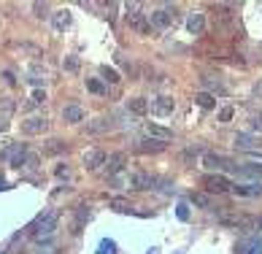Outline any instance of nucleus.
<instances>
[{
  "label": "nucleus",
  "mask_w": 262,
  "mask_h": 254,
  "mask_svg": "<svg viewBox=\"0 0 262 254\" xmlns=\"http://www.w3.org/2000/svg\"><path fill=\"white\" fill-rule=\"evenodd\" d=\"M8 130V116H0V133Z\"/></svg>",
  "instance_id": "c9c22d12"
},
{
  "label": "nucleus",
  "mask_w": 262,
  "mask_h": 254,
  "mask_svg": "<svg viewBox=\"0 0 262 254\" xmlns=\"http://www.w3.org/2000/svg\"><path fill=\"white\" fill-rule=\"evenodd\" d=\"M25 157H27V146L25 143H11L6 152H0V160H6L8 165H14V168H19Z\"/></svg>",
  "instance_id": "0eeeda50"
},
{
  "label": "nucleus",
  "mask_w": 262,
  "mask_h": 254,
  "mask_svg": "<svg viewBox=\"0 0 262 254\" xmlns=\"http://www.w3.org/2000/svg\"><path fill=\"white\" fill-rule=\"evenodd\" d=\"M62 68H65L68 73H79L81 62H79V57H65V60H62Z\"/></svg>",
  "instance_id": "bb28decb"
},
{
  "label": "nucleus",
  "mask_w": 262,
  "mask_h": 254,
  "mask_svg": "<svg viewBox=\"0 0 262 254\" xmlns=\"http://www.w3.org/2000/svg\"><path fill=\"white\" fill-rule=\"evenodd\" d=\"M119 62H122V68H124V71H127V73L133 76V79H135V65H133V62H127V60H122V57H119Z\"/></svg>",
  "instance_id": "72a5a7b5"
},
{
  "label": "nucleus",
  "mask_w": 262,
  "mask_h": 254,
  "mask_svg": "<svg viewBox=\"0 0 262 254\" xmlns=\"http://www.w3.org/2000/svg\"><path fill=\"white\" fill-rule=\"evenodd\" d=\"M124 162H127V154H124V152H116V154H108V157H105V168H108L111 176H116V173L124 168Z\"/></svg>",
  "instance_id": "f3484780"
},
{
  "label": "nucleus",
  "mask_w": 262,
  "mask_h": 254,
  "mask_svg": "<svg viewBox=\"0 0 262 254\" xmlns=\"http://www.w3.org/2000/svg\"><path fill=\"white\" fill-rule=\"evenodd\" d=\"M219 119H222V122H230V119H232V109H230V105L219 111Z\"/></svg>",
  "instance_id": "473e14b6"
},
{
  "label": "nucleus",
  "mask_w": 262,
  "mask_h": 254,
  "mask_svg": "<svg viewBox=\"0 0 262 254\" xmlns=\"http://www.w3.org/2000/svg\"><path fill=\"white\" fill-rule=\"evenodd\" d=\"M213 30L216 33H232V16L227 14V8H216V16H213Z\"/></svg>",
  "instance_id": "f8f14e48"
},
{
  "label": "nucleus",
  "mask_w": 262,
  "mask_h": 254,
  "mask_svg": "<svg viewBox=\"0 0 262 254\" xmlns=\"http://www.w3.org/2000/svg\"><path fill=\"white\" fill-rule=\"evenodd\" d=\"M176 19H179L176 6H165L149 14V25H151V30H168L170 25H176Z\"/></svg>",
  "instance_id": "f257e3e1"
},
{
  "label": "nucleus",
  "mask_w": 262,
  "mask_h": 254,
  "mask_svg": "<svg viewBox=\"0 0 262 254\" xmlns=\"http://www.w3.org/2000/svg\"><path fill=\"white\" fill-rule=\"evenodd\" d=\"M54 251H57L54 241H49V243H38V251L35 254H54Z\"/></svg>",
  "instance_id": "2f4dec72"
},
{
  "label": "nucleus",
  "mask_w": 262,
  "mask_h": 254,
  "mask_svg": "<svg viewBox=\"0 0 262 254\" xmlns=\"http://www.w3.org/2000/svg\"><path fill=\"white\" fill-rule=\"evenodd\" d=\"M187 30H189L192 35H203V33H206V14H200V11L189 14V19H187Z\"/></svg>",
  "instance_id": "2eb2a0df"
},
{
  "label": "nucleus",
  "mask_w": 262,
  "mask_h": 254,
  "mask_svg": "<svg viewBox=\"0 0 262 254\" xmlns=\"http://www.w3.org/2000/svg\"><path fill=\"white\" fill-rule=\"evenodd\" d=\"M33 8H35V11H38V16H43V14H46V3H43V6H41V3H35Z\"/></svg>",
  "instance_id": "e433bc0d"
},
{
  "label": "nucleus",
  "mask_w": 262,
  "mask_h": 254,
  "mask_svg": "<svg viewBox=\"0 0 262 254\" xmlns=\"http://www.w3.org/2000/svg\"><path fill=\"white\" fill-rule=\"evenodd\" d=\"M127 109H130L133 114H146V111H149V103L143 100V97H130V100H127Z\"/></svg>",
  "instance_id": "5701e85b"
},
{
  "label": "nucleus",
  "mask_w": 262,
  "mask_h": 254,
  "mask_svg": "<svg viewBox=\"0 0 262 254\" xmlns=\"http://www.w3.org/2000/svg\"><path fill=\"white\" fill-rule=\"evenodd\" d=\"M203 187H206L211 195H225V192H230L232 189V184H230V179L227 176H222V173H216V176H206L203 179Z\"/></svg>",
  "instance_id": "423d86ee"
},
{
  "label": "nucleus",
  "mask_w": 262,
  "mask_h": 254,
  "mask_svg": "<svg viewBox=\"0 0 262 254\" xmlns=\"http://www.w3.org/2000/svg\"><path fill=\"white\" fill-rule=\"evenodd\" d=\"M219 222L225 224V227H235V230H246V227H249V217H244V214L222 211V214H219Z\"/></svg>",
  "instance_id": "9d476101"
},
{
  "label": "nucleus",
  "mask_w": 262,
  "mask_h": 254,
  "mask_svg": "<svg viewBox=\"0 0 262 254\" xmlns=\"http://www.w3.org/2000/svg\"><path fill=\"white\" fill-rule=\"evenodd\" d=\"M127 22H130L133 30H138L141 35H149V33H151L149 14L141 11V3H130V6H127Z\"/></svg>",
  "instance_id": "7ed1b4c3"
},
{
  "label": "nucleus",
  "mask_w": 262,
  "mask_h": 254,
  "mask_svg": "<svg viewBox=\"0 0 262 254\" xmlns=\"http://www.w3.org/2000/svg\"><path fill=\"white\" fill-rule=\"evenodd\" d=\"M62 122H68V124L84 122V109H81V105H76V103L65 105V109H62Z\"/></svg>",
  "instance_id": "dca6fc26"
},
{
  "label": "nucleus",
  "mask_w": 262,
  "mask_h": 254,
  "mask_svg": "<svg viewBox=\"0 0 262 254\" xmlns=\"http://www.w3.org/2000/svg\"><path fill=\"white\" fill-rule=\"evenodd\" d=\"M108 130H114V119H111V116H98V119L86 122V133H90V135H100V133H108Z\"/></svg>",
  "instance_id": "ddd939ff"
},
{
  "label": "nucleus",
  "mask_w": 262,
  "mask_h": 254,
  "mask_svg": "<svg viewBox=\"0 0 262 254\" xmlns=\"http://www.w3.org/2000/svg\"><path fill=\"white\" fill-rule=\"evenodd\" d=\"M200 81H203V87H208V90H211V95H216V92L225 95V84H222L216 76H203Z\"/></svg>",
  "instance_id": "6ab92c4d"
},
{
  "label": "nucleus",
  "mask_w": 262,
  "mask_h": 254,
  "mask_svg": "<svg viewBox=\"0 0 262 254\" xmlns=\"http://www.w3.org/2000/svg\"><path fill=\"white\" fill-rule=\"evenodd\" d=\"M232 192H238V195H262V184H232Z\"/></svg>",
  "instance_id": "412c9836"
},
{
  "label": "nucleus",
  "mask_w": 262,
  "mask_h": 254,
  "mask_svg": "<svg viewBox=\"0 0 262 254\" xmlns=\"http://www.w3.org/2000/svg\"><path fill=\"white\" fill-rule=\"evenodd\" d=\"M195 100H198V105H203V109H211V105H213V95L211 92H198Z\"/></svg>",
  "instance_id": "cd10ccee"
},
{
  "label": "nucleus",
  "mask_w": 262,
  "mask_h": 254,
  "mask_svg": "<svg viewBox=\"0 0 262 254\" xmlns=\"http://www.w3.org/2000/svg\"><path fill=\"white\" fill-rule=\"evenodd\" d=\"M54 227H57V214L54 211H49L46 217H41L33 227H30V236L38 241V243H43V238L49 241L52 238V232H54Z\"/></svg>",
  "instance_id": "f03ea898"
},
{
  "label": "nucleus",
  "mask_w": 262,
  "mask_h": 254,
  "mask_svg": "<svg viewBox=\"0 0 262 254\" xmlns=\"http://www.w3.org/2000/svg\"><path fill=\"white\" fill-rule=\"evenodd\" d=\"M146 135L154 138V141H165V143L173 138V133L168 130V127H160V124H146Z\"/></svg>",
  "instance_id": "a211bd4d"
},
{
  "label": "nucleus",
  "mask_w": 262,
  "mask_h": 254,
  "mask_svg": "<svg viewBox=\"0 0 262 254\" xmlns=\"http://www.w3.org/2000/svg\"><path fill=\"white\" fill-rule=\"evenodd\" d=\"M65 149H68V146H65L60 138H49V141H46V146H43L46 154H60V152H65Z\"/></svg>",
  "instance_id": "b1692460"
},
{
  "label": "nucleus",
  "mask_w": 262,
  "mask_h": 254,
  "mask_svg": "<svg viewBox=\"0 0 262 254\" xmlns=\"http://www.w3.org/2000/svg\"><path fill=\"white\" fill-rule=\"evenodd\" d=\"M165 146H168L165 141H154V138H141L138 143L133 146V149L138 152V154H160V152H165Z\"/></svg>",
  "instance_id": "9b49d317"
},
{
  "label": "nucleus",
  "mask_w": 262,
  "mask_h": 254,
  "mask_svg": "<svg viewBox=\"0 0 262 254\" xmlns=\"http://www.w3.org/2000/svg\"><path fill=\"white\" fill-rule=\"evenodd\" d=\"M189 200L195 203V206H200V208H211V198H208V195H203V192H192Z\"/></svg>",
  "instance_id": "a878e982"
},
{
  "label": "nucleus",
  "mask_w": 262,
  "mask_h": 254,
  "mask_svg": "<svg viewBox=\"0 0 262 254\" xmlns=\"http://www.w3.org/2000/svg\"><path fill=\"white\" fill-rule=\"evenodd\" d=\"M0 187H3V179H0Z\"/></svg>",
  "instance_id": "58836bf2"
},
{
  "label": "nucleus",
  "mask_w": 262,
  "mask_h": 254,
  "mask_svg": "<svg viewBox=\"0 0 262 254\" xmlns=\"http://www.w3.org/2000/svg\"><path fill=\"white\" fill-rule=\"evenodd\" d=\"M179 217H181V219H187V217H189V214H187V206H184V203L179 206Z\"/></svg>",
  "instance_id": "4c0bfd02"
},
{
  "label": "nucleus",
  "mask_w": 262,
  "mask_h": 254,
  "mask_svg": "<svg viewBox=\"0 0 262 254\" xmlns=\"http://www.w3.org/2000/svg\"><path fill=\"white\" fill-rule=\"evenodd\" d=\"M81 162L86 165V171H98L100 165H105V152L103 149H86L81 154Z\"/></svg>",
  "instance_id": "1a4fd4ad"
},
{
  "label": "nucleus",
  "mask_w": 262,
  "mask_h": 254,
  "mask_svg": "<svg viewBox=\"0 0 262 254\" xmlns=\"http://www.w3.org/2000/svg\"><path fill=\"white\" fill-rule=\"evenodd\" d=\"M149 111H151L154 116H160V119H165V116H173V111H176V100H173L170 95L151 97V103H149Z\"/></svg>",
  "instance_id": "39448f33"
},
{
  "label": "nucleus",
  "mask_w": 262,
  "mask_h": 254,
  "mask_svg": "<svg viewBox=\"0 0 262 254\" xmlns=\"http://www.w3.org/2000/svg\"><path fill=\"white\" fill-rule=\"evenodd\" d=\"M124 187H127V189H138V192H143V189H154V187H157V179H154L151 173L133 171L127 179H124Z\"/></svg>",
  "instance_id": "20e7f679"
},
{
  "label": "nucleus",
  "mask_w": 262,
  "mask_h": 254,
  "mask_svg": "<svg viewBox=\"0 0 262 254\" xmlns=\"http://www.w3.org/2000/svg\"><path fill=\"white\" fill-rule=\"evenodd\" d=\"M46 130H49V119H46V116H30V119L22 122L25 135H43Z\"/></svg>",
  "instance_id": "6e6552de"
},
{
  "label": "nucleus",
  "mask_w": 262,
  "mask_h": 254,
  "mask_svg": "<svg viewBox=\"0 0 262 254\" xmlns=\"http://www.w3.org/2000/svg\"><path fill=\"white\" fill-rule=\"evenodd\" d=\"M86 90L95 92V95H103L105 87H103V81H98V79H86Z\"/></svg>",
  "instance_id": "c756f323"
},
{
  "label": "nucleus",
  "mask_w": 262,
  "mask_h": 254,
  "mask_svg": "<svg viewBox=\"0 0 262 254\" xmlns=\"http://www.w3.org/2000/svg\"><path fill=\"white\" fill-rule=\"evenodd\" d=\"M100 76H103V81H108V84H119L122 79H119V73L114 71V68H108V65H103L100 68Z\"/></svg>",
  "instance_id": "393cba45"
},
{
  "label": "nucleus",
  "mask_w": 262,
  "mask_h": 254,
  "mask_svg": "<svg viewBox=\"0 0 262 254\" xmlns=\"http://www.w3.org/2000/svg\"><path fill=\"white\" fill-rule=\"evenodd\" d=\"M251 127H254V130H259V133H262V114L251 116Z\"/></svg>",
  "instance_id": "f704fd0d"
},
{
  "label": "nucleus",
  "mask_w": 262,
  "mask_h": 254,
  "mask_svg": "<svg viewBox=\"0 0 262 254\" xmlns=\"http://www.w3.org/2000/svg\"><path fill=\"white\" fill-rule=\"evenodd\" d=\"M235 146L238 149H257V138H251V135H246V133H238L235 135Z\"/></svg>",
  "instance_id": "4be33fe9"
},
{
  "label": "nucleus",
  "mask_w": 262,
  "mask_h": 254,
  "mask_svg": "<svg viewBox=\"0 0 262 254\" xmlns=\"http://www.w3.org/2000/svg\"><path fill=\"white\" fill-rule=\"evenodd\" d=\"M16 109V103L11 100V97H3V100H0V116H8Z\"/></svg>",
  "instance_id": "c85d7f7f"
},
{
  "label": "nucleus",
  "mask_w": 262,
  "mask_h": 254,
  "mask_svg": "<svg viewBox=\"0 0 262 254\" xmlns=\"http://www.w3.org/2000/svg\"><path fill=\"white\" fill-rule=\"evenodd\" d=\"M111 208H114V211H130V203L122 200V198H114V200H111Z\"/></svg>",
  "instance_id": "7c9ffc66"
},
{
  "label": "nucleus",
  "mask_w": 262,
  "mask_h": 254,
  "mask_svg": "<svg viewBox=\"0 0 262 254\" xmlns=\"http://www.w3.org/2000/svg\"><path fill=\"white\" fill-rule=\"evenodd\" d=\"M52 22H54V30H68V27H71V14L68 11H57L54 16H52Z\"/></svg>",
  "instance_id": "aec40b11"
},
{
  "label": "nucleus",
  "mask_w": 262,
  "mask_h": 254,
  "mask_svg": "<svg viewBox=\"0 0 262 254\" xmlns=\"http://www.w3.org/2000/svg\"><path fill=\"white\" fill-rule=\"evenodd\" d=\"M203 162H206L208 168H216V171H232L235 168V162H230L227 157H222V154H206Z\"/></svg>",
  "instance_id": "4468645a"
}]
</instances>
